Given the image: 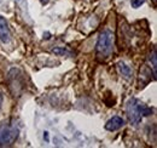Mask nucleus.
I'll return each mask as SVG.
<instances>
[{
	"mask_svg": "<svg viewBox=\"0 0 157 148\" xmlns=\"http://www.w3.org/2000/svg\"><path fill=\"white\" fill-rule=\"evenodd\" d=\"M150 114H152V109L136 98H132L127 103V117L131 124L137 125L141 121L143 117H147Z\"/></svg>",
	"mask_w": 157,
	"mask_h": 148,
	"instance_id": "f257e3e1",
	"label": "nucleus"
},
{
	"mask_svg": "<svg viewBox=\"0 0 157 148\" xmlns=\"http://www.w3.org/2000/svg\"><path fill=\"white\" fill-rule=\"evenodd\" d=\"M20 134L18 128L12 123L0 124V147H9L13 145Z\"/></svg>",
	"mask_w": 157,
	"mask_h": 148,
	"instance_id": "f03ea898",
	"label": "nucleus"
},
{
	"mask_svg": "<svg viewBox=\"0 0 157 148\" xmlns=\"http://www.w3.org/2000/svg\"><path fill=\"white\" fill-rule=\"evenodd\" d=\"M113 43H114V34L110 31H104L100 33L97 41V52L99 55L108 56L111 54L113 50Z\"/></svg>",
	"mask_w": 157,
	"mask_h": 148,
	"instance_id": "7ed1b4c3",
	"label": "nucleus"
},
{
	"mask_svg": "<svg viewBox=\"0 0 157 148\" xmlns=\"http://www.w3.org/2000/svg\"><path fill=\"white\" fill-rule=\"evenodd\" d=\"M11 39V33L9 29V24L6 22V19L2 16H0V40L4 44H7Z\"/></svg>",
	"mask_w": 157,
	"mask_h": 148,
	"instance_id": "20e7f679",
	"label": "nucleus"
},
{
	"mask_svg": "<svg viewBox=\"0 0 157 148\" xmlns=\"http://www.w3.org/2000/svg\"><path fill=\"white\" fill-rule=\"evenodd\" d=\"M123 125H124V120L121 117H113L110 120L106 121L105 129L108 131H116V130L121 129Z\"/></svg>",
	"mask_w": 157,
	"mask_h": 148,
	"instance_id": "39448f33",
	"label": "nucleus"
},
{
	"mask_svg": "<svg viewBox=\"0 0 157 148\" xmlns=\"http://www.w3.org/2000/svg\"><path fill=\"white\" fill-rule=\"evenodd\" d=\"M118 71H120V73L122 74L126 79H128L131 76V74H132V69L129 68V66L124 64L123 62H120L118 63Z\"/></svg>",
	"mask_w": 157,
	"mask_h": 148,
	"instance_id": "423d86ee",
	"label": "nucleus"
},
{
	"mask_svg": "<svg viewBox=\"0 0 157 148\" xmlns=\"http://www.w3.org/2000/svg\"><path fill=\"white\" fill-rule=\"evenodd\" d=\"M52 52H53L55 55H58V56H63V55L70 56L71 55V54H70L67 49H64V47H55V49L52 50Z\"/></svg>",
	"mask_w": 157,
	"mask_h": 148,
	"instance_id": "0eeeda50",
	"label": "nucleus"
},
{
	"mask_svg": "<svg viewBox=\"0 0 157 148\" xmlns=\"http://www.w3.org/2000/svg\"><path fill=\"white\" fill-rule=\"evenodd\" d=\"M144 2H145V0H131V5H132V7H133V9H138V7H140Z\"/></svg>",
	"mask_w": 157,
	"mask_h": 148,
	"instance_id": "6e6552de",
	"label": "nucleus"
},
{
	"mask_svg": "<svg viewBox=\"0 0 157 148\" xmlns=\"http://www.w3.org/2000/svg\"><path fill=\"white\" fill-rule=\"evenodd\" d=\"M44 138L48 142V132H44Z\"/></svg>",
	"mask_w": 157,
	"mask_h": 148,
	"instance_id": "1a4fd4ad",
	"label": "nucleus"
},
{
	"mask_svg": "<svg viewBox=\"0 0 157 148\" xmlns=\"http://www.w3.org/2000/svg\"><path fill=\"white\" fill-rule=\"evenodd\" d=\"M40 1H41L42 4H47V2H48V0H40Z\"/></svg>",
	"mask_w": 157,
	"mask_h": 148,
	"instance_id": "9d476101",
	"label": "nucleus"
},
{
	"mask_svg": "<svg viewBox=\"0 0 157 148\" xmlns=\"http://www.w3.org/2000/svg\"><path fill=\"white\" fill-rule=\"evenodd\" d=\"M0 107H1V96H0Z\"/></svg>",
	"mask_w": 157,
	"mask_h": 148,
	"instance_id": "9b49d317",
	"label": "nucleus"
},
{
	"mask_svg": "<svg viewBox=\"0 0 157 148\" xmlns=\"http://www.w3.org/2000/svg\"><path fill=\"white\" fill-rule=\"evenodd\" d=\"M1 1H2V0H0V2H1Z\"/></svg>",
	"mask_w": 157,
	"mask_h": 148,
	"instance_id": "f8f14e48",
	"label": "nucleus"
}]
</instances>
